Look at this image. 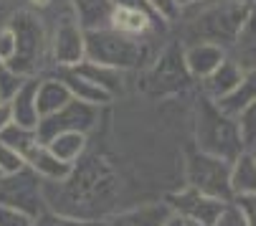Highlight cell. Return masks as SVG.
I'll list each match as a JSON object with an SVG mask.
<instances>
[{
	"instance_id": "cell-1",
	"label": "cell",
	"mask_w": 256,
	"mask_h": 226,
	"mask_svg": "<svg viewBox=\"0 0 256 226\" xmlns=\"http://www.w3.org/2000/svg\"><path fill=\"white\" fill-rule=\"evenodd\" d=\"M248 13V6L236 0H198L180 6V16H188V31L198 41H210L218 46H231L236 33Z\"/></svg>"
},
{
	"instance_id": "cell-2",
	"label": "cell",
	"mask_w": 256,
	"mask_h": 226,
	"mask_svg": "<svg viewBox=\"0 0 256 226\" xmlns=\"http://www.w3.org/2000/svg\"><path fill=\"white\" fill-rule=\"evenodd\" d=\"M196 145L200 153L218 155V158L231 160V163L244 153V142H241L236 117L226 115L206 94L200 97L198 115H196Z\"/></svg>"
},
{
	"instance_id": "cell-3",
	"label": "cell",
	"mask_w": 256,
	"mask_h": 226,
	"mask_svg": "<svg viewBox=\"0 0 256 226\" xmlns=\"http://www.w3.org/2000/svg\"><path fill=\"white\" fill-rule=\"evenodd\" d=\"M84 44H86V59L112 66L120 71L140 69L144 59L150 56L148 44L142 39L120 33L114 28H96V31H84Z\"/></svg>"
},
{
	"instance_id": "cell-4",
	"label": "cell",
	"mask_w": 256,
	"mask_h": 226,
	"mask_svg": "<svg viewBox=\"0 0 256 226\" xmlns=\"http://www.w3.org/2000/svg\"><path fill=\"white\" fill-rule=\"evenodd\" d=\"M186 183L206 196L221 198V201H234L231 160H224L218 155H208V153H200V150H193L186 160Z\"/></svg>"
},
{
	"instance_id": "cell-5",
	"label": "cell",
	"mask_w": 256,
	"mask_h": 226,
	"mask_svg": "<svg viewBox=\"0 0 256 226\" xmlns=\"http://www.w3.org/2000/svg\"><path fill=\"white\" fill-rule=\"evenodd\" d=\"M96 125H99V107L71 97L54 115L41 117L38 127H36V135H38L41 142H48L58 132H86L89 135Z\"/></svg>"
},
{
	"instance_id": "cell-6",
	"label": "cell",
	"mask_w": 256,
	"mask_h": 226,
	"mask_svg": "<svg viewBox=\"0 0 256 226\" xmlns=\"http://www.w3.org/2000/svg\"><path fill=\"white\" fill-rule=\"evenodd\" d=\"M10 28L18 36V54L10 61V69L20 77H33L36 64H41L44 56V46H46V31L41 26V21L30 16V13H18L10 21Z\"/></svg>"
},
{
	"instance_id": "cell-7",
	"label": "cell",
	"mask_w": 256,
	"mask_h": 226,
	"mask_svg": "<svg viewBox=\"0 0 256 226\" xmlns=\"http://www.w3.org/2000/svg\"><path fill=\"white\" fill-rule=\"evenodd\" d=\"M41 185H44V180L26 165L18 173L0 178V203L16 206V208L36 216L41 208H46Z\"/></svg>"
},
{
	"instance_id": "cell-8",
	"label": "cell",
	"mask_w": 256,
	"mask_h": 226,
	"mask_svg": "<svg viewBox=\"0 0 256 226\" xmlns=\"http://www.w3.org/2000/svg\"><path fill=\"white\" fill-rule=\"evenodd\" d=\"M190 84V71L182 59L180 46H170L162 51V56L152 64L148 74V89L152 94H175Z\"/></svg>"
},
{
	"instance_id": "cell-9",
	"label": "cell",
	"mask_w": 256,
	"mask_h": 226,
	"mask_svg": "<svg viewBox=\"0 0 256 226\" xmlns=\"http://www.w3.org/2000/svg\"><path fill=\"white\" fill-rule=\"evenodd\" d=\"M165 201L172 208V213L186 218L188 223H198V226H213L216 218L221 216V211L228 203V201H221V198L206 196V193L196 191V188H190V185H186L178 193H170Z\"/></svg>"
},
{
	"instance_id": "cell-10",
	"label": "cell",
	"mask_w": 256,
	"mask_h": 226,
	"mask_svg": "<svg viewBox=\"0 0 256 226\" xmlns=\"http://www.w3.org/2000/svg\"><path fill=\"white\" fill-rule=\"evenodd\" d=\"M54 61L58 64V69H68L76 66L86 59V44H84V28L76 23L74 13H66L54 31Z\"/></svg>"
},
{
	"instance_id": "cell-11",
	"label": "cell",
	"mask_w": 256,
	"mask_h": 226,
	"mask_svg": "<svg viewBox=\"0 0 256 226\" xmlns=\"http://www.w3.org/2000/svg\"><path fill=\"white\" fill-rule=\"evenodd\" d=\"M160 23H162V18H160L152 8L114 3L109 28H114V31H120V33H127V36H134V39H144V36L152 33Z\"/></svg>"
},
{
	"instance_id": "cell-12",
	"label": "cell",
	"mask_w": 256,
	"mask_h": 226,
	"mask_svg": "<svg viewBox=\"0 0 256 226\" xmlns=\"http://www.w3.org/2000/svg\"><path fill=\"white\" fill-rule=\"evenodd\" d=\"M38 82H41V77H26V79L18 84V89L8 97L10 122H16V125H20V127H28V130L38 127L41 115H38V104H36Z\"/></svg>"
},
{
	"instance_id": "cell-13",
	"label": "cell",
	"mask_w": 256,
	"mask_h": 226,
	"mask_svg": "<svg viewBox=\"0 0 256 226\" xmlns=\"http://www.w3.org/2000/svg\"><path fill=\"white\" fill-rule=\"evenodd\" d=\"M172 216V208L168 201H150V203H140L134 208L120 211L104 226H165V221Z\"/></svg>"
},
{
	"instance_id": "cell-14",
	"label": "cell",
	"mask_w": 256,
	"mask_h": 226,
	"mask_svg": "<svg viewBox=\"0 0 256 226\" xmlns=\"http://www.w3.org/2000/svg\"><path fill=\"white\" fill-rule=\"evenodd\" d=\"M182 59H186V66L190 71V77L206 79L208 74L216 71L218 64L226 59V49L218 46V44H210V41H196L182 51Z\"/></svg>"
},
{
	"instance_id": "cell-15",
	"label": "cell",
	"mask_w": 256,
	"mask_h": 226,
	"mask_svg": "<svg viewBox=\"0 0 256 226\" xmlns=\"http://www.w3.org/2000/svg\"><path fill=\"white\" fill-rule=\"evenodd\" d=\"M241 77H244V69H241L234 59L226 56L221 64H218L216 71H210L206 79H200L203 94H206L208 99H213V102H221L224 97H228V94L238 87Z\"/></svg>"
},
{
	"instance_id": "cell-16",
	"label": "cell",
	"mask_w": 256,
	"mask_h": 226,
	"mask_svg": "<svg viewBox=\"0 0 256 226\" xmlns=\"http://www.w3.org/2000/svg\"><path fill=\"white\" fill-rule=\"evenodd\" d=\"M231 54H226L228 59H234L241 69H254L256 66V3L248 8L236 39L231 41Z\"/></svg>"
},
{
	"instance_id": "cell-17",
	"label": "cell",
	"mask_w": 256,
	"mask_h": 226,
	"mask_svg": "<svg viewBox=\"0 0 256 226\" xmlns=\"http://www.w3.org/2000/svg\"><path fill=\"white\" fill-rule=\"evenodd\" d=\"M26 165L41 180H66L71 175V170H74V165L58 160L44 142L33 145V150L26 155Z\"/></svg>"
},
{
	"instance_id": "cell-18",
	"label": "cell",
	"mask_w": 256,
	"mask_h": 226,
	"mask_svg": "<svg viewBox=\"0 0 256 226\" xmlns=\"http://www.w3.org/2000/svg\"><path fill=\"white\" fill-rule=\"evenodd\" d=\"M58 79L68 87V92H71V97L74 99H82V102H86V104H94V107H106L109 102H112L114 97L109 94V92H104L99 84H94L92 79H86V77H82V74L76 71V69H58Z\"/></svg>"
},
{
	"instance_id": "cell-19",
	"label": "cell",
	"mask_w": 256,
	"mask_h": 226,
	"mask_svg": "<svg viewBox=\"0 0 256 226\" xmlns=\"http://www.w3.org/2000/svg\"><path fill=\"white\" fill-rule=\"evenodd\" d=\"M74 8V18L84 31H96V28H109L112 21L114 3L112 0H68Z\"/></svg>"
},
{
	"instance_id": "cell-20",
	"label": "cell",
	"mask_w": 256,
	"mask_h": 226,
	"mask_svg": "<svg viewBox=\"0 0 256 226\" xmlns=\"http://www.w3.org/2000/svg\"><path fill=\"white\" fill-rule=\"evenodd\" d=\"M71 69H76L82 77L92 79L94 84H99L104 92H109L112 97H117L124 89V71H120V69L104 66V64H96V61H89V59H84L82 64L71 66Z\"/></svg>"
},
{
	"instance_id": "cell-21",
	"label": "cell",
	"mask_w": 256,
	"mask_h": 226,
	"mask_svg": "<svg viewBox=\"0 0 256 226\" xmlns=\"http://www.w3.org/2000/svg\"><path fill=\"white\" fill-rule=\"evenodd\" d=\"M86 142H89L86 132H58L44 145L58 160H64L68 165H76V160H82L86 153Z\"/></svg>"
},
{
	"instance_id": "cell-22",
	"label": "cell",
	"mask_w": 256,
	"mask_h": 226,
	"mask_svg": "<svg viewBox=\"0 0 256 226\" xmlns=\"http://www.w3.org/2000/svg\"><path fill=\"white\" fill-rule=\"evenodd\" d=\"M231 191L236 196H256V158L254 153H244L231 163Z\"/></svg>"
},
{
	"instance_id": "cell-23",
	"label": "cell",
	"mask_w": 256,
	"mask_h": 226,
	"mask_svg": "<svg viewBox=\"0 0 256 226\" xmlns=\"http://www.w3.org/2000/svg\"><path fill=\"white\" fill-rule=\"evenodd\" d=\"M71 99L68 87L58 79V77H48L38 82V92H36V104H38V115H54L56 109H61L66 102Z\"/></svg>"
},
{
	"instance_id": "cell-24",
	"label": "cell",
	"mask_w": 256,
	"mask_h": 226,
	"mask_svg": "<svg viewBox=\"0 0 256 226\" xmlns=\"http://www.w3.org/2000/svg\"><path fill=\"white\" fill-rule=\"evenodd\" d=\"M254 99H256V66H254V69H244V77H241L238 87H236L228 97H224L221 102H216V104L221 107L226 115L236 117L238 112H241L248 102H254Z\"/></svg>"
},
{
	"instance_id": "cell-25",
	"label": "cell",
	"mask_w": 256,
	"mask_h": 226,
	"mask_svg": "<svg viewBox=\"0 0 256 226\" xmlns=\"http://www.w3.org/2000/svg\"><path fill=\"white\" fill-rule=\"evenodd\" d=\"M33 226H104V221H94V218H84V216H71L64 211H54V208H41L33 218Z\"/></svg>"
},
{
	"instance_id": "cell-26",
	"label": "cell",
	"mask_w": 256,
	"mask_h": 226,
	"mask_svg": "<svg viewBox=\"0 0 256 226\" xmlns=\"http://www.w3.org/2000/svg\"><path fill=\"white\" fill-rule=\"evenodd\" d=\"M0 140H6L10 147H16L18 153L23 155V160H26V155L33 150V145H38V142H41L38 135H36V130L20 127V125H16V122H10L3 132H0Z\"/></svg>"
},
{
	"instance_id": "cell-27",
	"label": "cell",
	"mask_w": 256,
	"mask_h": 226,
	"mask_svg": "<svg viewBox=\"0 0 256 226\" xmlns=\"http://www.w3.org/2000/svg\"><path fill=\"white\" fill-rule=\"evenodd\" d=\"M236 122H238V132H241L244 150L254 153V150H256V99L248 102V104L238 112Z\"/></svg>"
},
{
	"instance_id": "cell-28",
	"label": "cell",
	"mask_w": 256,
	"mask_h": 226,
	"mask_svg": "<svg viewBox=\"0 0 256 226\" xmlns=\"http://www.w3.org/2000/svg\"><path fill=\"white\" fill-rule=\"evenodd\" d=\"M20 168H26L23 155L18 153L16 147H10L6 140H0V173L10 175V173H18Z\"/></svg>"
},
{
	"instance_id": "cell-29",
	"label": "cell",
	"mask_w": 256,
	"mask_h": 226,
	"mask_svg": "<svg viewBox=\"0 0 256 226\" xmlns=\"http://www.w3.org/2000/svg\"><path fill=\"white\" fill-rule=\"evenodd\" d=\"M16 54H18V36L10 26H3L0 28V61H6L10 66Z\"/></svg>"
},
{
	"instance_id": "cell-30",
	"label": "cell",
	"mask_w": 256,
	"mask_h": 226,
	"mask_svg": "<svg viewBox=\"0 0 256 226\" xmlns=\"http://www.w3.org/2000/svg\"><path fill=\"white\" fill-rule=\"evenodd\" d=\"M33 218L36 216H30L16 206L0 203V226H33Z\"/></svg>"
},
{
	"instance_id": "cell-31",
	"label": "cell",
	"mask_w": 256,
	"mask_h": 226,
	"mask_svg": "<svg viewBox=\"0 0 256 226\" xmlns=\"http://www.w3.org/2000/svg\"><path fill=\"white\" fill-rule=\"evenodd\" d=\"M26 77H20V74H16L6 61H0V89H3V94H6V99L18 89V84L23 82Z\"/></svg>"
},
{
	"instance_id": "cell-32",
	"label": "cell",
	"mask_w": 256,
	"mask_h": 226,
	"mask_svg": "<svg viewBox=\"0 0 256 226\" xmlns=\"http://www.w3.org/2000/svg\"><path fill=\"white\" fill-rule=\"evenodd\" d=\"M213 226H248V223H246V218H244L241 208H238L234 201H228V203H226V208L221 211V216L216 218V223H213Z\"/></svg>"
},
{
	"instance_id": "cell-33",
	"label": "cell",
	"mask_w": 256,
	"mask_h": 226,
	"mask_svg": "<svg viewBox=\"0 0 256 226\" xmlns=\"http://www.w3.org/2000/svg\"><path fill=\"white\" fill-rule=\"evenodd\" d=\"M148 3L162 21H178L180 18V3L178 0H148Z\"/></svg>"
},
{
	"instance_id": "cell-34",
	"label": "cell",
	"mask_w": 256,
	"mask_h": 226,
	"mask_svg": "<svg viewBox=\"0 0 256 226\" xmlns=\"http://www.w3.org/2000/svg\"><path fill=\"white\" fill-rule=\"evenodd\" d=\"M234 203L241 208L248 226H256V196H236Z\"/></svg>"
},
{
	"instance_id": "cell-35",
	"label": "cell",
	"mask_w": 256,
	"mask_h": 226,
	"mask_svg": "<svg viewBox=\"0 0 256 226\" xmlns=\"http://www.w3.org/2000/svg\"><path fill=\"white\" fill-rule=\"evenodd\" d=\"M10 125V107H8V99L0 104V132Z\"/></svg>"
},
{
	"instance_id": "cell-36",
	"label": "cell",
	"mask_w": 256,
	"mask_h": 226,
	"mask_svg": "<svg viewBox=\"0 0 256 226\" xmlns=\"http://www.w3.org/2000/svg\"><path fill=\"white\" fill-rule=\"evenodd\" d=\"M165 226H188V223H186V218H180L178 213H172V216L165 221Z\"/></svg>"
},
{
	"instance_id": "cell-37",
	"label": "cell",
	"mask_w": 256,
	"mask_h": 226,
	"mask_svg": "<svg viewBox=\"0 0 256 226\" xmlns=\"http://www.w3.org/2000/svg\"><path fill=\"white\" fill-rule=\"evenodd\" d=\"M51 3H54V0H28V6H30V8H38V11H41V8H48Z\"/></svg>"
},
{
	"instance_id": "cell-38",
	"label": "cell",
	"mask_w": 256,
	"mask_h": 226,
	"mask_svg": "<svg viewBox=\"0 0 256 226\" xmlns=\"http://www.w3.org/2000/svg\"><path fill=\"white\" fill-rule=\"evenodd\" d=\"M236 3H241V6H248V8H251V6L256 3V0H236Z\"/></svg>"
},
{
	"instance_id": "cell-39",
	"label": "cell",
	"mask_w": 256,
	"mask_h": 226,
	"mask_svg": "<svg viewBox=\"0 0 256 226\" xmlns=\"http://www.w3.org/2000/svg\"><path fill=\"white\" fill-rule=\"evenodd\" d=\"M180 6H188V3H198V0H178Z\"/></svg>"
},
{
	"instance_id": "cell-40",
	"label": "cell",
	"mask_w": 256,
	"mask_h": 226,
	"mask_svg": "<svg viewBox=\"0 0 256 226\" xmlns=\"http://www.w3.org/2000/svg\"><path fill=\"white\" fill-rule=\"evenodd\" d=\"M6 102V94H3V89H0V104H3Z\"/></svg>"
},
{
	"instance_id": "cell-41",
	"label": "cell",
	"mask_w": 256,
	"mask_h": 226,
	"mask_svg": "<svg viewBox=\"0 0 256 226\" xmlns=\"http://www.w3.org/2000/svg\"><path fill=\"white\" fill-rule=\"evenodd\" d=\"M186 223H188V221H186ZM188 226H198V223H188Z\"/></svg>"
},
{
	"instance_id": "cell-42",
	"label": "cell",
	"mask_w": 256,
	"mask_h": 226,
	"mask_svg": "<svg viewBox=\"0 0 256 226\" xmlns=\"http://www.w3.org/2000/svg\"><path fill=\"white\" fill-rule=\"evenodd\" d=\"M254 158H256V150H254Z\"/></svg>"
},
{
	"instance_id": "cell-43",
	"label": "cell",
	"mask_w": 256,
	"mask_h": 226,
	"mask_svg": "<svg viewBox=\"0 0 256 226\" xmlns=\"http://www.w3.org/2000/svg\"><path fill=\"white\" fill-rule=\"evenodd\" d=\"M0 178H3V173H0Z\"/></svg>"
}]
</instances>
